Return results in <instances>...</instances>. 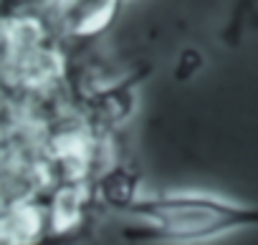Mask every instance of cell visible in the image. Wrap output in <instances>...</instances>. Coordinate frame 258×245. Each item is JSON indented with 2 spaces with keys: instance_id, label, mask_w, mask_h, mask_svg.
Segmentation results:
<instances>
[{
  "instance_id": "1",
  "label": "cell",
  "mask_w": 258,
  "mask_h": 245,
  "mask_svg": "<svg viewBox=\"0 0 258 245\" xmlns=\"http://www.w3.org/2000/svg\"><path fill=\"white\" fill-rule=\"evenodd\" d=\"M121 212L140 222L157 242H210L258 227V205L235 202L213 192H165L129 200Z\"/></svg>"
},
{
  "instance_id": "2",
  "label": "cell",
  "mask_w": 258,
  "mask_h": 245,
  "mask_svg": "<svg viewBox=\"0 0 258 245\" xmlns=\"http://www.w3.org/2000/svg\"><path fill=\"white\" fill-rule=\"evenodd\" d=\"M124 6L126 0H53L51 11L66 36L74 41H91L116 23Z\"/></svg>"
},
{
  "instance_id": "3",
  "label": "cell",
  "mask_w": 258,
  "mask_h": 245,
  "mask_svg": "<svg viewBox=\"0 0 258 245\" xmlns=\"http://www.w3.org/2000/svg\"><path fill=\"white\" fill-rule=\"evenodd\" d=\"M255 6V0H235V6L230 11V18H228V26H225V41L228 43H235L238 36H240V28L245 23V18L250 16Z\"/></svg>"
}]
</instances>
